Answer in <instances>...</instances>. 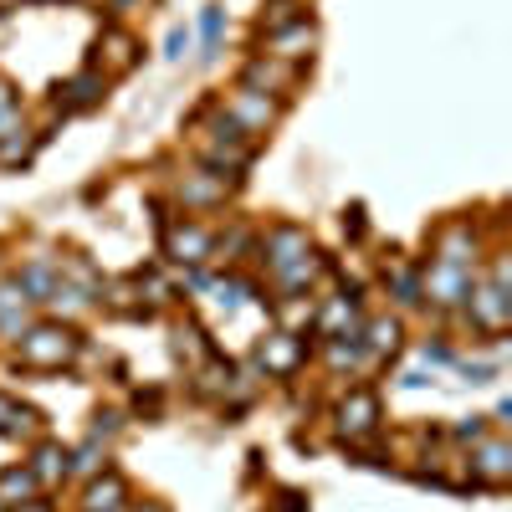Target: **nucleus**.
<instances>
[{
  "instance_id": "1",
  "label": "nucleus",
  "mask_w": 512,
  "mask_h": 512,
  "mask_svg": "<svg viewBox=\"0 0 512 512\" xmlns=\"http://www.w3.org/2000/svg\"><path fill=\"white\" fill-rule=\"evenodd\" d=\"M77 333L72 328H62V323H36V328H26L21 333V364L26 369H62V364H72L77 359Z\"/></svg>"
},
{
  "instance_id": "2",
  "label": "nucleus",
  "mask_w": 512,
  "mask_h": 512,
  "mask_svg": "<svg viewBox=\"0 0 512 512\" xmlns=\"http://www.w3.org/2000/svg\"><path fill=\"white\" fill-rule=\"evenodd\" d=\"M308 256H313V241H308V231H297V226H272L262 236V262L272 267V277L292 272L297 262H308Z\"/></svg>"
},
{
  "instance_id": "3",
  "label": "nucleus",
  "mask_w": 512,
  "mask_h": 512,
  "mask_svg": "<svg viewBox=\"0 0 512 512\" xmlns=\"http://www.w3.org/2000/svg\"><path fill=\"white\" fill-rule=\"evenodd\" d=\"M379 431V400L369 390H354L344 405H338V436L344 441H364Z\"/></svg>"
},
{
  "instance_id": "4",
  "label": "nucleus",
  "mask_w": 512,
  "mask_h": 512,
  "mask_svg": "<svg viewBox=\"0 0 512 512\" xmlns=\"http://www.w3.org/2000/svg\"><path fill=\"white\" fill-rule=\"evenodd\" d=\"M466 292H472V272H466V267H446V262H436L431 272L420 277V297H436L441 308L461 303Z\"/></svg>"
},
{
  "instance_id": "5",
  "label": "nucleus",
  "mask_w": 512,
  "mask_h": 512,
  "mask_svg": "<svg viewBox=\"0 0 512 512\" xmlns=\"http://www.w3.org/2000/svg\"><path fill=\"white\" fill-rule=\"evenodd\" d=\"M466 297H472V323L482 333H502L507 328V287L502 282H482V287L472 282Z\"/></svg>"
},
{
  "instance_id": "6",
  "label": "nucleus",
  "mask_w": 512,
  "mask_h": 512,
  "mask_svg": "<svg viewBox=\"0 0 512 512\" xmlns=\"http://www.w3.org/2000/svg\"><path fill=\"white\" fill-rule=\"evenodd\" d=\"M313 41H318V31L308 26V21H287V26H277V31H267V57H277V62H303L308 52H313Z\"/></svg>"
},
{
  "instance_id": "7",
  "label": "nucleus",
  "mask_w": 512,
  "mask_h": 512,
  "mask_svg": "<svg viewBox=\"0 0 512 512\" xmlns=\"http://www.w3.org/2000/svg\"><path fill=\"white\" fill-rule=\"evenodd\" d=\"M164 251L175 256V262H185V267H200L210 251H216V241H210V231H200V226H169L164 231Z\"/></svg>"
},
{
  "instance_id": "8",
  "label": "nucleus",
  "mask_w": 512,
  "mask_h": 512,
  "mask_svg": "<svg viewBox=\"0 0 512 512\" xmlns=\"http://www.w3.org/2000/svg\"><path fill=\"white\" fill-rule=\"evenodd\" d=\"M472 477L477 482H487V487H502L507 477H512V446L507 441H482L477 451H472Z\"/></svg>"
},
{
  "instance_id": "9",
  "label": "nucleus",
  "mask_w": 512,
  "mask_h": 512,
  "mask_svg": "<svg viewBox=\"0 0 512 512\" xmlns=\"http://www.w3.org/2000/svg\"><path fill=\"white\" fill-rule=\"evenodd\" d=\"M477 231L466 226V221H456V226H446L441 236H436V262H446V267H472L477 262Z\"/></svg>"
},
{
  "instance_id": "10",
  "label": "nucleus",
  "mask_w": 512,
  "mask_h": 512,
  "mask_svg": "<svg viewBox=\"0 0 512 512\" xmlns=\"http://www.w3.org/2000/svg\"><path fill=\"white\" fill-rule=\"evenodd\" d=\"M226 113H231V123L241 128V134H262V128L277 118L272 98H267V93H251V88H241V93H236V103H231Z\"/></svg>"
},
{
  "instance_id": "11",
  "label": "nucleus",
  "mask_w": 512,
  "mask_h": 512,
  "mask_svg": "<svg viewBox=\"0 0 512 512\" xmlns=\"http://www.w3.org/2000/svg\"><path fill=\"white\" fill-rule=\"evenodd\" d=\"M256 359H262L267 374H292L297 364H303V338H292V333H272L262 349H256Z\"/></svg>"
},
{
  "instance_id": "12",
  "label": "nucleus",
  "mask_w": 512,
  "mask_h": 512,
  "mask_svg": "<svg viewBox=\"0 0 512 512\" xmlns=\"http://www.w3.org/2000/svg\"><path fill=\"white\" fill-rule=\"evenodd\" d=\"M123 502H128V482L118 472L93 477V487L82 492V512H123Z\"/></svg>"
},
{
  "instance_id": "13",
  "label": "nucleus",
  "mask_w": 512,
  "mask_h": 512,
  "mask_svg": "<svg viewBox=\"0 0 512 512\" xmlns=\"http://www.w3.org/2000/svg\"><path fill=\"white\" fill-rule=\"evenodd\" d=\"M226 190H231V180L221 175V169H205V175H185L180 180V200L185 205H216V200H226Z\"/></svg>"
},
{
  "instance_id": "14",
  "label": "nucleus",
  "mask_w": 512,
  "mask_h": 512,
  "mask_svg": "<svg viewBox=\"0 0 512 512\" xmlns=\"http://www.w3.org/2000/svg\"><path fill=\"white\" fill-rule=\"evenodd\" d=\"M246 88H251V93H287V88H292V72H287L277 57H256V62L246 67Z\"/></svg>"
},
{
  "instance_id": "15",
  "label": "nucleus",
  "mask_w": 512,
  "mask_h": 512,
  "mask_svg": "<svg viewBox=\"0 0 512 512\" xmlns=\"http://www.w3.org/2000/svg\"><path fill=\"white\" fill-rule=\"evenodd\" d=\"M36 492H41V482L31 477V466H6L0 472V502L6 507H31Z\"/></svg>"
},
{
  "instance_id": "16",
  "label": "nucleus",
  "mask_w": 512,
  "mask_h": 512,
  "mask_svg": "<svg viewBox=\"0 0 512 512\" xmlns=\"http://www.w3.org/2000/svg\"><path fill=\"white\" fill-rule=\"evenodd\" d=\"M103 98V72H77L62 88V108H93Z\"/></svg>"
},
{
  "instance_id": "17",
  "label": "nucleus",
  "mask_w": 512,
  "mask_h": 512,
  "mask_svg": "<svg viewBox=\"0 0 512 512\" xmlns=\"http://www.w3.org/2000/svg\"><path fill=\"white\" fill-rule=\"evenodd\" d=\"M62 472H67V451H62L57 441L36 446V456H31V477L47 487V482H62Z\"/></svg>"
},
{
  "instance_id": "18",
  "label": "nucleus",
  "mask_w": 512,
  "mask_h": 512,
  "mask_svg": "<svg viewBox=\"0 0 512 512\" xmlns=\"http://www.w3.org/2000/svg\"><path fill=\"white\" fill-rule=\"evenodd\" d=\"M16 287L31 297V303H47V297H52V287H57V277H52V262H31V267H21Z\"/></svg>"
},
{
  "instance_id": "19",
  "label": "nucleus",
  "mask_w": 512,
  "mask_h": 512,
  "mask_svg": "<svg viewBox=\"0 0 512 512\" xmlns=\"http://www.w3.org/2000/svg\"><path fill=\"white\" fill-rule=\"evenodd\" d=\"M26 303H31V297L11 282V287H0V328H6V333H21L26 328Z\"/></svg>"
},
{
  "instance_id": "20",
  "label": "nucleus",
  "mask_w": 512,
  "mask_h": 512,
  "mask_svg": "<svg viewBox=\"0 0 512 512\" xmlns=\"http://www.w3.org/2000/svg\"><path fill=\"white\" fill-rule=\"evenodd\" d=\"M134 36H123V31H108L103 41H98V57L113 67V72H123V67H134Z\"/></svg>"
},
{
  "instance_id": "21",
  "label": "nucleus",
  "mask_w": 512,
  "mask_h": 512,
  "mask_svg": "<svg viewBox=\"0 0 512 512\" xmlns=\"http://www.w3.org/2000/svg\"><path fill=\"white\" fill-rule=\"evenodd\" d=\"M31 431H36V415L0 395V436H31Z\"/></svg>"
},
{
  "instance_id": "22",
  "label": "nucleus",
  "mask_w": 512,
  "mask_h": 512,
  "mask_svg": "<svg viewBox=\"0 0 512 512\" xmlns=\"http://www.w3.org/2000/svg\"><path fill=\"white\" fill-rule=\"evenodd\" d=\"M384 282H395V297H400L405 308H415V303H420V277H415L410 267H400V262H395L390 272H384Z\"/></svg>"
},
{
  "instance_id": "23",
  "label": "nucleus",
  "mask_w": 512,
  "mask_h": 512,
  "mask_svg": "<svg viewBox=\"0 0 512 512\" xmlns=\"http://www.w3.org/2000/svg\"><path fill=\"white\" fill-rule=\"evenodd\" d=\"M328 359H333V369H354L359 359H364V344H359V333H344L338 344H328Z\"/></svg>"
},
{
  "instance_id": "24",
  "label": "nucleus",
  "mask_w": 512,
  "mask_h": 512,
  "mask_svg": "<svg viewBox=\"0 0 512 512\" xmlns=\"http://www.w3.org/2000/svg\"><path fill=\"white\" fill-rule=\"evenodd\" d=\"M31 128H16V134H6L0 139V164H21V159H31Z\"/></svg>"
},
{
  "instance_id": "25",
  "label": "nucleus",
  "mask_w": 512,
  "mask_h": 512,
  "mask_svg": "<svg viewBox=\"0 0 512 512\" xmlns=\"http://www.w3.org/2000/svg\"><path fill=\"white\" fill-rule=\"evenodd\" d=\"M395 344H400V323H395V318L369 323V349H374V354H390Z\"/></svg>"
},
{
  "instance_id": "26",
  "label": "nucleus",
  "mask_w": 512,
  "mask_h": 512,
  "mask_svg": "<svg viewBox=\"0 0 512 512\" xmlns=\"http://www.w3.org/2000/svg\"><path fill=\"white\" fill-rule=\"evenodd\" d=\"M47 303H52V308H67V313H82V308H88V292H82V287H67V282H57Z\"/></svg>"
},
{
  "instance_id": "27",
  "label": "nucleus",
  "mask_w": 512,
  "mask_h": 512,
  "mask_svg": "<svg viewBox=\"0 0 512 512\" xmlns=\"http://www.w3.org/2000/svg\"><path fill=\"white\" fill-rule=\"evenodd\" d=\"M200 390H205V395L231 390V364H205V369H200Z\"/></svg>"
},
{
  "instance_id": "28",
  "label": "nucleus",
  "mask_w": 512,
  "mask_h": 512,
  "mask_svg": "<svg viewBox=\"0 0 512 512\" xmlns=\"http://www.w3.org/2000/svg\"><path fill=\"white\" fill-rule=\"evenodd\" d=\"M221 26H226V11L221 6H210L205 16H200V31H205V47L216 52V41H221Z\"/></svg>"
},
{
  "instance_id": "29",
  "label": "nucleus",
  "mask_w": 512,
  "mask_h": 512,
  "mask_svg": "<svg viewBox=\"0 0 512 512\" xmlns=\"http://www.w3.org/2000/svg\"><path fill=\"white\" fill-rule=\"evenodd\" d=\"M200 338H205V333H200L195 323H180V328H175V354H190V359H195V354H200Z\"/></svg>"
},
{
  "instance_id": "30",
  "label": "nucleus",
  "mask_w": 512,
  "mask_h": 512,
  "mask_svg": "<svg viewBox=\"0 0 512 512\" xmlns=\"http://www.w3.org/2000/svg\"><path fill=\"white\" fill-rule=\"evenodd\" d=\"M21 128V103H0V139Z\"/></svg>"
},
{
  "instance_id": "31",
  "label": "nucleus",
  "mask_w": 512,
  "mask_h": 512,
  "mask_svg": "<svg viewBox=\"0 0 512 512\" xmlns=\"http://www.w3.org/2000/svg\"><path fill=\"white\" fill-rule=\"evenodd\" d=\"M72 466H77V472H98V441H93V446H82Z\"/></svg>"
},
{
  "instance_id": "32",
  "label": "nucleus",
  "mask_w": 512,
  "mask_h": 512,
  "mask_svg": "<svg viewBox=\"0 0 512 512\" xmlns=\"http://www.w3.org/2000/svg\"><path fill=\"white\" fill-rule=\"evenodd\" d=\"M164 47H169V57H180V52H185V31H169Z\"/></svg>"
},
{
  "instance_id": "33",
  "label": "nucleus",
  "mask_w": 512,
  "mask_h": 512,
  "mask_svg": "<svg viewBox=\"0 0 512 512\" xmlns=\"http://www.w3.org/2000/svg\"><path fill=\"white\" fill-rule=\"evenodd\" d=\"M113 431H118V415H113V410L98 415V436H113Z\"/></svg>"
},
{
  "instance_id": "34",
  "label": "nucleus",
  "mask_w": 512,
  "mask_h": 512,
  "mask_svg": "<svg viewBox=\"0 0 512 512\" xmlns=\"http://www.w3.org/2000/svg\"><path fill=\"white\" fill-rule=\"evenodd\" d=\"M0 103H16V88H11L6 77H0Z\"/></svg>"
},
{
  "instance_id": "35",
  "label": "nucleus",
  "mask_w": 512,
  "mask_h": 512,
  "mask_svg": "<svg viewBox=\"0 0 512 512\" xmlns=\"http://www.w3.org/2000/svg\"><path fill=\"white\" fill-rule=\"evenodd\" d=\"M134 512H164V507H159V502H144V507H134Z\"/></svg>"
},
{
  "instance_id": "36",
  "label": "nucleus",
  "mask_w": 512,
  "mask_h": 512,
  "mask_svg": "<svg viewBox=\"0 0 512 512\" xmlns=\"http://www.w3.org/2000/svg\"><path fill=\"white\" fill-rule=\"evenodd\" d=\"M26 512H41V507H26Z\"/></svg>"
},
{
  "instance_id": "37",
  "label": "nucleus",
  "mask_w": 512,
  "mask_h": 512,
  "mask_svg": "<svg viewBox=\"0 0 512 512\" xmlns=\"http://www.w3.org/2000/svg\"><path fill=\"white\" fill-rule=\"evenodd\" d=\"M118 6H128V0H118Z\"/></svg>"
},
{
  "instance_id": "38",
  "label": "nucleus",
  "mask_w": 512,
  "mask_h": 512,
  "mask_svg": "<svg viewBox=\"0 0 512 512\" xmlns=\"http://www.w3.org/2000/svg\"><path fill=\"white\" fill-rule=\"evenodd\" d=\"M0 512H6V502H0Z\"/></svg>"
}]
</instances>
